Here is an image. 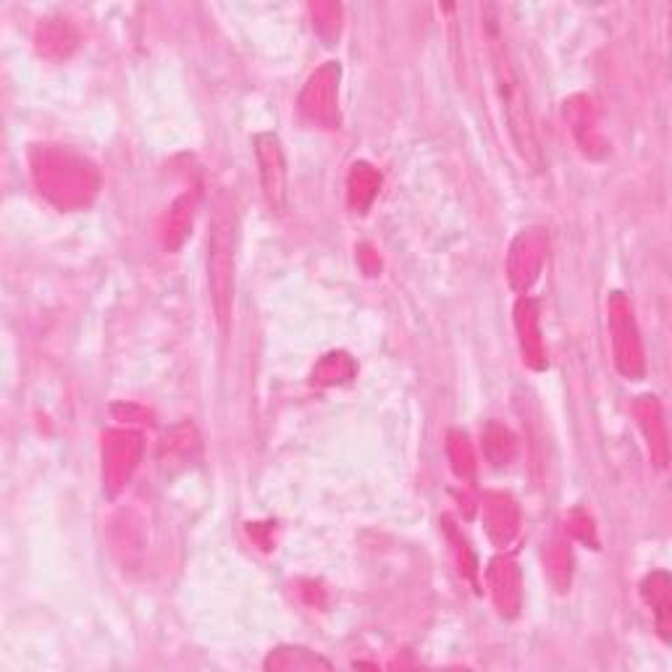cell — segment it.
<instances>
[{"label": "cell", "instance_id": "8fae6325", "mask_svg": "<svg viewBox=\"0 0 672 672\" xmlns=\"http://www.w3.org/2000/svg\"><path fill=\"white\" fill-rule=\"evenodd\" d=\"M489 586L499 612L507 614V618L518 614L520 602H523V586H520L518 564L512 560H505V557H497V560L489 564Z\"/></svg>", "mask_w": 672, "mask_h": 672}, {"label": "cell", "instance_id": "5b68a950", "mask_svg": "<svg viewBox=\"0 0 672 672\" xmlns=\"http://www.w3.org/2000/svg\"><path fill=\"white\" fill-rule=\"evenodd\" d=\"M339 77L342 67L328 61L307 80L299 92V111L320 129H339Z\"/></svg>", "mask_w": 672, "mask_h": 672}, {"label": "cell", "instance_id": "30bf717a", "mask_svg": "<svg viewBox=\"0 0 672 672\" xmlns=\"http://www.w3.org/2000/svg\"><path fill=\"white\" fill-rule=\"evenodd\" d=\"M515 328L520 336V349H523V360L528 366L541 370L547 368V355H544V342H541V328H539V303L531 297H523L515 307Z\"/></svg>", "mask_w": 672, "mask_h": 672}, {"label": "cell", "instance_id": "e0dca14e", "mask_svg": "<svg viewBox=\"0 0 672 672\" xmlns=\"http://www.w3.org/2000/svg\"><path fill=\"white\" fill-rule=\"evenodd\" d=\"M483 452L497 468H502L518 452V445H515V436L505 426L489 424V428L483 431Z\"/></svg>", "mask_w": 672, "mask_h": 672}, {"label": "cell", "instance_id": "ba28073f", "mask_svg": "<svg viewBox=\"0 0 672 672\" xmlns=\"http://www.w3.org/2000/svg\"><path fill=\"white\" fill-rule=\"evenodd\" d=\"M142 455V441L132 431H111L103 439V478L109 495H119L138 470Z\"/></svg>", "mask_w": 672, "mask_h": 672}, {"label": "cell", "instance_id": "ac0fdd59", "mask_svg": "<svg viewBox=\"0 0 672 672\" xmlns=\"http://www.w3.org/2000/svg\"><path fill=\"white\" fill-rule=\"evenodd\" d=\"M266 668L268 670H313V668H328V662L320 660L318 654L307 652V649L287 646V649H276V652L268 656Z\"/></svg>", "mask_w": 672, "mask_h": 672}, {"label": "cell", "instance_id": "9a60e30c", "mask_svg": "<svg viewBox=\"0 0 672 672\" xmlns=\"http://www.w3.org/2000/svg\"><path fill=\"white\" fill-rule=\"evenodd\" d=\"M378 187H381V176L376 174L374 166H368V163H355L347 179L349 205L360 213L368 211V205L374 203V197L378 195Z\"/></svg>", "mask_w": 672, "mask_h": 672}, {"label": "cell", "instance_id": "9c48e42d", "mask_svg": "<svg viewBox=\"0 0 672 672\" xmlns=\"http://www.w3.org/2000/svg\"><path fill=\"white\" fill-rule=\"evenodd\" d=\"M481 515L486 533H489V539L495 541V544L507 547L515 536H518L520 515L512 497L502 495V491H489V495H483Z\"/></svg>", "mask_w": 672, "mask_h": 672}, {"label": "cell", "instance_id": "5bb4252c", "mask_svg": "<svg viewBox=\"0 0 672 672\" xmlns=\"http://www.w3.org/2000/svg\"><path fill=\"white\" fill-rule=\"evenodd\" d=\"M195 205H197L195 192H184V195L171 205L166 226H163V245L169 250H179L182 247V242L190 237L192 218H195Z\"/></svg>", "mask_w": 672, "mask_h": 672}, {"label": "cell", "instance_id": "44dd1931", "mask_svg": "<svg viewBox=\"0 0 672 672\" xmlns=\"http://www.w3.org/2000/svg\"><path fill=\"white\" fill-rule=\"evenodd\" d=\"M313 13H332V17H339V6H316V9H313ZM326 24H332V30L339 34V21H326V19H316V30L320 32V34H326Z\"/></svg>", "mask_w": 672, "mask_h": 672}, {"label": "cell", "instance_id": "6da1fadb", "mask_svg": "<svg viewBox=\"0 0 672 672\" xmlns=\"http://www.w3.org/2000/svg\"><path fill=\"white\" fill-rule=\"evenodd\" d=\"M240 242V211L237 197L221 190L213 200L211 234H208V287L213 310H216L221 332L228 328L234 305V268H237Z\"/></svg>", "mask_w": 672, "mask_h": 672}, {"label": "cell", "instance_id": "2e32d148", "mask_svg": "<svg viewBox=\"0 0 672 672\" xmlns=\"http://www.w3.org/2000/svg\"><path fill=\"white\" fill-rule=\"evenodd\" d=\"M355 360L347 353H332L326 357H320V363L313 370V381L320 386H336L345 384L355 376Z\"/></svg>", "mask_w": 672, "mask_h": 672}, {"label": "cell", "instance_id": "ffe728a7", "mask_svg": "<svg viewBox=\"0 0 672 672\" xmlns=\"http://www.w3.org/2000/svg\"><path fill=\"white\" fill-rule=\"evenodd\" d=\"M449 457H452L455 474L460 478H474L476 470V457H474V447H470L468 436L460 431L449 434Z\"/></svg>", "mask_w": 672, "mask_h": 672}, {"label": "cell", "instance_id": "7c38bea8", "mask_svg": "<svg viewBox=\"0 0 672 672\" xmlns=\"http://www.w3.org/2000/svg\"><path fill=\"white\" fill-rule=\"evenodd\" d=\"M641 597L643 602L652 607L656 631L664 641H670V618H672V589H670V576L664 570H654L652 576L643 578L641 583Z\"/></svg>", "mask_w": 672, "mask_h": 672}, {"label": "cell", "instance_id": "8992f818", "mask_svg": "<svg viewBox=\"0 0 672 672\" xmlns=\"http://www.w3.org/2000/svg\"><path fill=\"white\" fill-rule=\"evenodd\" d=\"M255 159H257V171H261V187L263 197H266L271 213L282 216L287 211V197H289V174H287V159H284L282 140L276 132H261L255 134Z\"/></svg>", "mask_w": 672, "mask_h": 672}, {"label": "cell", "instance_id": "52a82bcc", "mask_svg": "<svg viewBox=\"0 0 672 672\" xmlns=\"http://www.w3.org/2000/svg\"><path fill=\"white\" fill-rule=\"evenodd\" d=\"M547 247V234L541 228H528V232L518 234V240L510 247V257H507V278H510L512 289H531V284L544 268Z\"/></svg>", "mask_w": 672, "mask_h": 672}, {"label": "cell", "instance_id": "d6986e66", "mask_svg": "<svg viewBox=\"0 0 672 672\" xmlns=\"http://www.w3.org/2000/svg\"><path fill=\"white\" fill-rule=\"evenodd\" d=\"M38 42H40V53L48 55V59H50V53H53L50 48H59V59H67V55L71 53V48H74L77 38L71 34L67 24H48L40 30Z\"/></svg>", "mask_w": 672, "mask_h": 672}, {"label": "cell", "instance_id": "3957f363", "mask_svg": "<svg viewBox=\"0 0 672 672\" xmlns=\"http://www.w3.org/2000/svg\"><path fill=\"white\" fill-rule=\"evenodd\" d=\"M90 174L92 171L84 166V161L74 159L67 150H42L34 161V179H38L40 192H45L61 205L88 200V192L95 190Z\"/></svg>", "mask_w": 672, "mask_h": 672}, {"label": "cell", "instance_id": "4fadbf2b", "mask_svg": "<svg viewBox=\"0 0 672 672\" xmlns=\"http://www.w3.org/2000/svg\"><path fill=\"white\" fill-rule=\"evenodd\" d=\"M635 416H639V424L649 439L652 460L664 468L668 465V431H664L662 407L656 403V397H641L635 403Z\"/></svg>", "mask_w": 672, "mask_h": 672}, {"label": "cell", "instance_id": "7a4b0ae2", "mask_svg": "<svg viewBox=\"0 0 672 672\" xmlns=\"http://www.w3.org/2000/svg\"><path fill=\"white\" fill-rule=\"evenodd\" d=\"M489 40H491L489 42L491 61H495L497 90H499V98H502L505 116H507V124H510L515 147H518V153L523 155V161L528 163V166L541 169V147H539V138H536L533 113H531V105H528V90L523 84V77H520L518 67H515V59H512L510 48H507L502 32L491 30Z\"/></svg>", "mask_w": 672, "mask_h": 672}, {"label": "cell", "instance_id": "277c9868", "mask_svg": "<svg viewBox=\"0 0 672 672\" xmlns=\"http://www.w3.org/2000/svg\"><path fill=\"white\" fill-rule=\"evenodd\" d=\"M607 324H610L612 334V353L614 366L625 378H641L643 376V347L639 326L633 318V305L623 292H612L610 303H607Z\"/></svg>", "mask_w": 672, "mask_h": 672}]
</instances>
